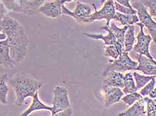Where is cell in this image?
<instances>
[{
	"mask_svg": "<svg viewBox=\"0 0 156 116\" xmlns=\"http://www.w3.org/2000/svg\"><path fill=\"white\" fill-rule=\"evenodd\" d=\"M62 9L63 15L72 17L77 23L87 24L92 23L90 16L92 14L93 11H92V8L90 5L77 1L76 9H74L73 12L70 11L67 9L64 4H62Z\"/></svg>",
	"mask_w": 156,
	"mask_h": 116,
	"instance_id": "cell-5",
	"label": "cell"
},
{
	"mask_svg": "<svg viewBox=\"0 0 156 116\" xmlns=\"http://www.w3.org/2000/svg\"><path fill=\"white\" fill-rule=\"evenodd\" d=\"M17 64L10 55L8 42L7 39L0 41V65L7 68H13Z\"/></svg>",
	"mask_w": 156,
	"mask_h": 116,
	"instance_id": "cell-12",
	"label": "cell"
},
{
	"mask_svg": "<svg viewBox=\"0 0 156 116\" xmlns=\"http://www.w3.org/2000/svg\"><path fill=\"white\" fill-rule=\"evenodd\" d=\"M128 27L129 26H123V27L122 28H119L114 23H113L111 24V25H109L108 27V28L109 29V30H110L113 33V35H115L117 40L119 41V42H121L123 44L125 34Z\"/></svg>",
	"mask_w": 156,
	"mask_h": 116,
	"instance_id": "cell-22",
	"label": "cell"
},
{
	"mask_svg": "<svg viewBox=\"0 0 156 116\" xmlns=\"http://www.w3.org/2000/svg\"><path fill=\"white\" fill-rule=\"evenodd\" d=\"M102 90L104 92V105L107 108L119 102L124 96L122 88L118 87L102 86Z\"/></svg>",
	"mask_w": 156,
	"mask_h": 116,
	"instance_id": "cell-9",
	"label": "cell"
},
{
	"mask_svg": "<svg viewBox=\"0 0 156 116\" xmlns=\"http://www.w3.org/2000/svg\"><path fill=\"white\" fill-rule=\"evenodd\" d=\"M129 52L123 51L117 59H109L108 65L103 71V76H106L109 72L117 71L124 72L130 70H136L138 62L134 61L129 57Z\"/></svg>",
	"mask_w": 156,
	"mask_h": 116,
	"instance_id": "cell-3",
	"label": "cell"
},
{
	"mask_svg": "<svg viewBox=\"0 0 156 116\" xmlns=\"http://www.w3.org/2000/svg\"><path fill=\"white\" fill-rule=\"evenodd\" d=\"M58 115H72V108H69L66 109L64 111H63L62 112H60Z\"/></svg>",
	"mask_w": 156,
	"mask_h": 116,
	"instance_id": "cell-30",
	"label": "cell"
},
{
	"mask_svg": "<svg viewBox=\"0 0 156 116\" xmlns=\"http://www.w3.org/2000/svg\"><path fill=\"white\" fill-rule=\"evenodd\" d=\"M37 1L39 2H41V3H42V2H44L45 0H37Z\"/></svg>",
	"mask_w": 156,
	"mask_h": 116,
	"instance_id": "cell-35",
	"label": "cell"
},
{
	"mask_svg": "<svg viewBox=\"0 0 156 116\" xmlns=\"http://www.w3.org/2000/svg\"><path fill=\"white\" fill-rule=\"evenodd\" d=\"M135 26L133 25H130L127 28L124 37V51L129 52L133 50L135 41H136V36H135Z\"/></svg>",
	"mask_w": 156,
	"mask_h": 116,
	"instance_id": "cell-18",
	"label": "cell"
},
{
	"mask_svg": "<svg viewBox=\"0 0 156 116\" xmlns=\"http://www.w3.org/2000/svg\"><path fill=\"white\" fill-rule=\"evenodd\" d=\"M156 84V77L154 78L151 80H150L146 85L144 86L142 88H141L140 91V94L143 97H146L150 94V93L154 90L155 88Z\"/></svg>",
	"mask_w": 156,
	"mask_h": 116,
	"instance_id": "cell-25",
	"label": "cell"
},
{
	"mask_svg": "<svg viewBox=\"0 0 156 116\" xmlns=\"http://www.w3.org/2000/svg\"><path fill=\"white\" fill-rule=\"evenodd\" d=\"M61 1V3L62 4H64L65 3H69V2H76L77 0H60Z\"/></svg>",
	"mask_w": 156,
	"mask_h": 116,
	"instance_id": "cell-33",
	"label": "cell"
},
{
	"mask_svg": "<svg viewBox=\"0 0 156 116\" xmlns=\"http://www.w3.org/2000/svg\"><path fill=\"white\" fill-rule=\"evenodd\" d=\"M124 80L125 75L123 72L112 71L106 76V78L103 81L102 86H113L122 89L124 87Z\"/></svg>",
	"mask_w": 156,
	"mask_h": 116,
	"instance_id": "cell-13",
	"label": "cell"
},
{
	"mask_svg": "<svg viewBox=\"0 0 156 116\" xmlns=\"http://www.w3.org/2000/svg\"><path fill=\"white\" fill-rule=\"evenodd\" d=\"M136 25L139 26L140 28V31L138 33L137 38V43L134 45L133 48V52L137 55H144L149 58L154 59L150 52V46L151 42L153 41L150 35H145L144 32V25L141 22L137 23Z\"/></svg>",
	"mask_w": 156,
	"mask_h": 116,
	"instance_id": "cell-7",
	"label": "cell"
},
{
	"mask_svg": "<svg viewBox=\"0 0 156 116\" xmlns=\"http://www.w3.org/2000/svg\"><path fill=\"white\" fill-rule=\"evenodd\" d=\"M154 100L155 101V102L156 103V98H155V99H154Z\"/></svg>",
	"mask_w": 156,
	"mask_h": 116,
	"instance_id": "cell-36",
	"label": "cell"
},
{
	"mask_svg": "<svg viewBox=\"0 0 156 116\" xmlns=\"http://www.w3.org/2000/svg\"><path fill=\"white\" fill-rule=\"evenodd\" d=\"M132 7L137 10V14L140 22L143 23L144 27L148 29L149 34L150 35L152 40L154 41L156 45V22L152 19V17L150 15L141 1L134 2L132 4Z\"/></svg>",
	"mask_w": 156,
	"mask_h": 116,
	"instance_id": "cell-6",
	"label": "cell"
},
{
	"mask_svg": "<svg viewBox=\"0 0 156 116\" xmlns=\"http://www.w3.org/2000/svg\"><path fill=\"white\" fill-rule=\"evenodd\" d=\"M133 75L135 81H136V85L137 90H140L141 88H142L146 85L150 80H151L154 78H155V77H156V75H141L136 72H134L133 73Z\"/></svg>",
	"mask_w": 156,
	"mask_h": 116,
	"instance_id": "cell-21",
	"label": "cell"
},
{
	"mask_svg": "<svg viewBox=\"0 0 156 116\" xmlns=\"http://www.w3.org/2000/svg\"><path fill=\"white\" fill-rule=\"evenodd\" d=\"M62 3L60 0L47 2L39 8L38 11L44 15L51 18H57L62 15Z\"/></svg>",
	"mask_w": 156,
	"mask_h": 116,
	"instance_id": "cell-11",
	"label": "cell"
},
{
	"mask_svg": "<svg viewBox=\"0 0 156 116\" xmlns=\"http://www.w3.org/2000/svg\"><path fill=\"white\" fill-rule=\"evenodd\" d=\"M54 98L52 101L53 110L51 116H55L60 112L71 107L68 96V90L67 86H57L53 90Z\"/></svg>",
	"mask_w": 156,
	"mask_h": 116,
	"instance_id": "cell-4",
	"label": "cell"
},
{
	"mask_svg": "<svg viewBox=\"0 0 156 116\" xmlns=\"http://www.w3.org/2000/svg\"><path fill=\"white\" fill-rule=\"evenodd\" d=\"M143 98L144 97L140 93L136 92L126 94L125 96L122 98L121 100L124 104H126L127 106H131L134 103H136L137 101Z\"/></svg>",
	"mask_w": 156,
	"mask_h": 116,
	"instance_id": "cell-23",
	"label": "cell"
},
{
	"mask_svg": "<svg viewBox=\"0 0 156 116\" xmlns=\"http://www.w3.org/2000/svg\"><path fill=\"white\" fill-rule=\"evenodd\" d=\"M8 77V73L7 72L0 75V103L2 104H8V95L9 90L7 84Z\"/></svg>",
	"mask_w": 156,
	"mask_h": 116,
	"instance_id": "cell-17",
	"label": "cell"
},
{
	"mask_svg": "<svg viewBox=\"0 0 156 116\" xmlns=\"http://www.w3.org/2000/svg\"><path fill=\"white\" fill-rule=\"evenodd\" d=\"M147 107V116H156V103L151 98L144 97Z\"/></svg>",
	"mask_w": 156,
	"mask_h": 116,
	"instance_id": "cell-24",
	"label": "cell"
},
{
	"mask_svg": "<svg viewBox=\"0 0 156 116\" xmlns=\"http://www.w3.org/2000/svg\"><path fill=\"white\" fill-rule=\"evenodd\" d=\"M115 1L118 2V3H119V4H121L123 6L127 7V8H133L132 5L130 4L131 0H115Z\"/></svg>",
	"mask_w": 156,
	"mask_h": 116,
	"instance_id": "cell-29",
	"label": "cell"
},
{
	"mask_svg": "<svg viewBox=\"0 0 156 116\" xmlns=\"http://www.w3.org/2000/svg\"><path fill=\"white\" fill-rule=\"evenodd\" d=\"M137 90L133 73H126L125 75V80H124V87L122 88L123 92L124 94H127L137 92Z\"/></svg>",
	"mask_w": 156,
	"mask_h": 116,
	"instance_id": "cell-20",
	"label": "cell"
},
{
	"mask_svg": "<svg viewBox=\"0 0 156 116\" xmlns=\"http://www.w3.org/2000/svg\"><path fill=\"white\" fill-rule=\"evenodd\" d=\"M101 29H104L107 31L108 33V35H103L101 34H91V33H83V35L86 36L87 38H91V39H95V40H101L104 42V44L106 46L108 45H112L115 43L117 41V38L115 37V35L112 31L109 30L108 28V26L105 25L101 28Z\"/></svg>",
	"mask_w": 156,
	"mask_h": 116,
	"instance_id": "cell-15",
	"label": "cell"
},
{
	"mask_svg": "<svg viewBox=\"0 0 156 116\" xmlns=\"http://www.w3.org/2000/svg\"><path fill=\"white\" fill-rule=\"evenodd\" d=\"M136 58L138 65L136 70L140 71L145 75H156V61L144 55H137Z\"/></svg>",
	"mask_w": 156,
	"mask_h": 116,
	"instance_id": "cell-10",
	"label": "cell"
},
{
	"mask_svg": "<svg viewBox=\"0 0 156 116\" xmlns=\"http://www.w3.org/2000/svg\"><path fill=\"white\" fill-rule=\"evenodd\" d=\"M7 38V35L5 33L2 32V31H0V41L5 40Z\"/></svg>",
	"mask_w": 156,
	"mask_h": 116,
	"instance_id": "cell-32",
	"label": "cell"
},
{
	"mask_svg": "<svg viewBox=\"0 0 156 116\" xmlns=\"http://www.w3.org/2000/svg\"><path fill=\"white\" fill-rule=\"evenodd\" d=\"M113 19L119 22L123 26H130L140 22L137 15H126L117 12L113 17Z\"/></svg>",
	"mask_w": 156,
	"mask_h": 116,
	"instance_id": "cell-19",
	"label": "cell"
},
{
	"mask_svg": "<svg viewBox=\"0 0 156 116\" xmlns=\"http://www.w3.org/2000/svg\"><path fill=\"white\" fill-rule=\"evenodd\" d=\"M104 55L106 57H110L113 59H117L119 57V54L114 45H108L104 49Z\"/></svg>",
	"mask_w": 156,
	"mask_h": 116,
	"instance_id": "cell-27",
	"label": "cell"
},
{
	"mask_svg": "<svg viewBox=\"0 0 156 116\" xmlns=\"http://www.w3.org/2000/svg\"><path fill=\"white\" fill-rule=\"evenodd\" d=\"M1 27L7 35L11 57L19 64L26 57L29 44L26 30L16 19L5 15L2 20Z\"/></svg>",
	"mask_w": 156,
	"mask_h": 116,
	"instance_id": "cell-1",
	"label": "cell"
},
{
	"mask_svg": "<svg viewBox=\"0 0 156 116\" xmlns=\"http://www.w3.org/2000/svg\"><path fill=\"white\" fill-rule=\"evenodd\" d=\"M144 6L149 9V13L151 17H156V0H141Z\"/></svg>",
	"mask_w": 156,
	"mask_h": 116,
	"instance_id": "cell-28",
	"label": "cell"
},
{
	"mask_svg": "<svg viewBox=\"0 0 156 116\" xmlns=\"http://www.w3.org/2000/svg\"><path fill=\"white\" fill-rule=\"evenodd\" d=\"M149 96H150V98H152V99H155V98H156V87H155V88L150 93V94L149 95Z\"/></svg>",
	"mask_w": 156,
	"mask_h": 116,
	"instance_id": "cell-31",
	"label": "cell"
},
{
	"mask_svg": "<svg viewBox=\"0 0 156 116\" xmlns=\"http://www.w3.org/2000/svg\"><path fill=\"white\" fill-rule=\"evenodd\" d=\"M93 5L95 12L92 13L90 16L91 21L93 23L95 21H100L105 19L106 21L105 25H110L111 20L113 19V17L115 15V9L114 5V0H108L103 5V8L100 10H97L96 7L94 4Z\"/></svg>",
	"mask_w": 156,
	"mask_h": 116,
	"instance_id": "cell-8",
	"label": "cell"
},
{
	"mask_svg": "<svg viewBox=\"0 0 156 116\" xmlns=\"http://www.w3.org/2000/svg\"><path fill=\"white\" fill-rule=\"evenodd\" d=\"M39 110H47L50 111V113H51L53 108L52 106H49V105H45L40 100V98H39V92L37 91L33 96V101L29 108L26 111H24L22 114H21V115L27 116L32 113V112Z\"/></svg>",
	"mask_w": 156,
	"mask_h": 116,
	"instance_id": "cell-16",
	"label": "cell"
},
{
	"mask_svg": "<svg viewBox=\"0 0 156 116\" xmlns=\"http://www.w3.org/2000/svg\"><path fill=\"white\" fill-rule=\"evenodd\" d=\"M15 93L16 100L14 105L17 108L22 106L25 100L34 96L40 90L42 82L32 76L24 72H17L9 80Z\"/></svg>",
	"mask_w": 156,
	"mask_h": 116,
	"instance_id": "cell-2",
	"label": "cell"
},
{
	"mask_svg": "<svg viewBox=\"0 0 156 116\" xmlns=\"http://www.w3.org/2000/svg\"><path fill=\"white\" fill-rule=\"evenodd\" d=\"M114 5L115 11L119 12L123 14H126V15H136L137 10L133 8H129L127 7L123 6L121 4H119L114 0Z\"/></svg>",
	"mask_w": 156,
	"mask_h": 116,
	"instance_id": "cell-26",
	"label": "cell"
},
{
	"mask_svg": "<svg viewBox=\"0 0 156 116\" xmlns=\"http://www.w3.org/2000/svg\"><path fill=\"white\" fill-rule=\"evenodd\" d=\"M146 104L144 100V98L137 101L136 103L127 109V110L122 112L121 114H118L119 116H142L146 115L147 111H145V108Z\"/></svg>",
	"mask_w": 156,
	"mask_h": 116,
	"instance_id": "cell-14",
	"label": "cell"
},
{
	"mask_svg": "<svg viewBox=\"0 0 156 116\" xmlns=\"http://www.w3.org/2000/svg\"><path fill=\"white\" fill-rule=\"evenodd\" d=\"M99 1H100L101 5H104V3L106 2V1H108V0H99Z\"/></svg>",
	"mask_w": 156,
	"mask_h": 116,
	"instance_id": "cell-34",
	"label": "cell"
}]
</instances>
